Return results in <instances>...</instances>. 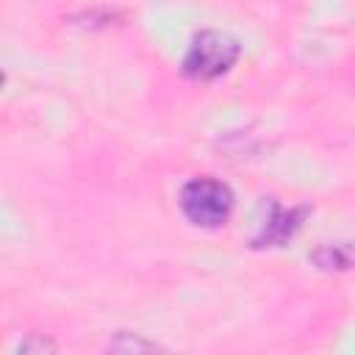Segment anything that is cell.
<instances>
[{
  "label": "cell",
  "instance_id": "obj_1",
  "mask_svg": "<svg viewBox=\"0 0 355 355\" xmlns=\"http://www.w3.org/2000/svg\"><path fill=\"white\" fill-rule=\"evenodd\" d=\"M239 55H241V42L233 33L205 28V31L194 33V39L180 61V69L191 80L211 83V80L227 75L236 67Z\"/></svg>",
  "mask_w": 355,
  "mask_h": 355
},
{
  "label": "cell",
  "instance_id": "obj_2",
  "mask_svg": "<svg viewBox=\"0 0 355 355\" xmlns=\"http://www.w3.org/2000/svg\"><path fill=\"white\" fill-rule=\"evenodd\" d=\"M178 205L194 227L216 230V227L227 225V219L236 208V197L225 180H216L211 175H197L183 183V189L178 194Z\"/></svg>",
  "mask_w": 355,
  "mask_h": 355
},
{
  "label": "cell",
  "instance_id": "obj_3",
  "mask_svg": "<svg viewBox=\"0 0 355 355\" xmlns=\"http://www.w3.org/2000/svg\"><path fill=\"white\" fill-rule=\"evenodd\" d=\"M311 214V205H280L277 200H269L266 202V216L258 227V233L252 236L250 247L252 250H269V247H283L288 244L300 227L305 225Z\"/></svg>",
  "mask_w": 355,
  "mask_h": 355
},
{
  "label": "cell",
  "instance_id": "obj_4",
  "mask_svg": "<svg viewBox=\"0 0 355 355\" xmlns=\"http://www.w3.org/2000/svg\"><path fill=\"white\" fill-rule=\"evenodd\" d=\"M311 261L324 272H344L355 266V247L352 244H322L311 252Z\"/></svg>",
  "mask_w": 355,
  "mask_h": 355
},
{
  "label": "cell",
  "instance_id": "obj_5",
  "mask_svg": "<svg viewBox=\"0 0 355 355\" xmlns=\"http://www.w3.org/2000/svg\"><path fill=\"white\" fill-rule=\"evenodd\" d=\"M108 349H114V352H155V349H161V347H158L155 341L141 338L139 333L119 330V333L114 336V341L108 344Z\"/></svg>",
  "mask_w": 355,
  "mask_h": 355
},
{
  "label": "cell",
  "instance_id": "obj_6",
  "mask_svg": "<svg viewBox=\"0 0 355 355\" xmlns=\"http://www.w3.org/2000/svg\"><path fill=\"white\" fill-rule=\"evenodd\" d=\"M58 347H55V341H50V338H42V336H31V338H25L22 344H19V352H36V355H42V352H55Z\"/></svg>",
  "mask_w": 355,
  "mask_h": 355
}]
</instances>
